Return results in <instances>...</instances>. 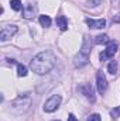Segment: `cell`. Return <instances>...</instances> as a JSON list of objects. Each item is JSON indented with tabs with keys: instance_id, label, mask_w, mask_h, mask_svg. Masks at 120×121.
<instances>
[{
	"instance_id": "1",
	"label": "cell",
	"mask_w": 120,
	"mask_h": 121,
	"mask_svg": "<svg viewBox=\"0 0 120 121\" xmlns=\"http://www.w3.org/2000/svg\"><path fill=\"white\" fill-rule=\"evenodd\" d=\"M57 63V58L51 51H44L35 55L30 62V69L37 75H45L54 69Z\"/></svg>"
},
{
	"instance_id": "2",
	"label": "cell",
	"mask_w": 120,
	"mask_h": 121,
	"mask_svg": "<svg viewBox=\"0 0 120 121\" xmlns=\"http://www.w3.org/2000/svg\"><path fill=\"white\" fill-rule=\"evenodd\" d=\"M31 94L30 93H24V94H20L18 97H16L11 104H10V111L14 113V114H23L26 113L31 106Z\"/></svg>"
},
{
	"instance_id": "3",
	"label": "cell",
	"mask_w": 120,
	"mask_h": 121,
	"mask_svg": "<svg viewBox=\"0 0 120 121\" xmlns=\"http://www.w3.org/2000/svg\"><path fill=\"white\" fill-rule=\"evenodd\" d=\"M61 96L60 94H54V96H51L47 101H45V104H44V111L45 113H54L55 110H58V107H60L61 104Z\"/></svg>"
},
{
	"instance_id": "4",
	"label": "cell",
	"mask_w": 120,
	"mask_h": 121,
	"mask_svg": "<svg viewBox=\"0 0 120 121\" xmlns=\"http://www.w3.org/2000/svg\"><path fill=\"white\" fill-rule=\"evenodd\" d=\"M117 48H119V42H117V41H109V44H107V47H106L105 52L99 55L100 60L103 62V60L107 59V58H113V56H115V54L117 52Z\"/></svg>"
},
{
	"instance_id": "5",
	"label": "cell",
	"mask_w": 120,
	"mask_h": 121,
	"mask_svg": "<svg viewBox=\"0 0 120 121\" xmlns=\"http://www.w3.org/2000/svg\"><path fill=\"white\" fill-rule=\"evenodd\" d=\"M88 62H89V52H86V51H79L76 55H75V58H74V66L75 68H82V66H85V65H88Z\"/></svg>"
},
{
	"instance_id": "6",
	"label": "cell",
	"mask_w": 120,
	"mask_h": 121,
	"mask_svg": "<svg viewBox=\"0 0 120 121\" xmlns=\"http://www.w3.org/2000/svg\"><path fill=\"white\" fill-rule=\"evenodd\" d=\"M38 13V6L37 3H27L24 7H23V17L27 18V20H31L34 18V16H37Z\"/></svg>"
},
{
	"instance_id": "7",
	"label": "cell",
	"mask_w": 120,
	"mask_h": 121,
	"mask_svg": "<svg viewBox=\"0 0 120 121\" xmlns=\"http://www.w3.org/2000/svg\"><path fill=\"white\" fill-rule=\"evenodd\" d=\"M16 32H17V26H4L0 31V41L4 42V41L10 39Z\"/></svg>"
},
{
	"instance_id": "8",
	"label": "cell",
	"mask_w": 120,
	"mask_h": 121,
	"mask_svg": "<svg viewBox=\"0 0 120 121\" xmlns=\"http://www.w3.org/2000/svg\"><path fill=\"white\" fill-rule=\"evenodd\" d=\"M96 86H97V91L100 94H103L107 90V80H106V76L102 70L97 72V75H96Z\"/></svg>"
},
{
	"instance_id": "9",
	"label": "cell",
	"mask_w": 120,
	"mask_h": 121,
	"mask_svg": "<svg viewBox=\"0 0 120 121\" xmlns=\"http://www.w3.org/2000/svg\"><path fill=\"white\" fill-rule=\"evenodd\" d=\"M79 91L88 99L90 100L92 103L96 100V97H95V93H93V89H92V86L90 85H82V86H79Z\"/></svg>"
},
{
	"instance_id": "10",
	"label": "cell",
	"mask_w": 120,
	"mask_h": 121,
	"mask_svg": "<svg viewBox=\"0 0 120 121\" xmlns=\"http://www.w3.org/2000/svg\"><path fill=\"white\" fill-rule=\"evenodd\" d=\"M86 24L89 26L90 28H95V30H100V28H105V27H106V20H103V18H100V20L86 18Z\"/></svg>"
},
{
	"instance_id": "11",
	"label": "cell",
	"mask_w": 120,
	"mask_h": 121,
	"mask_svg": "<svg viewBox=\"0 0 120 121\" xmlns=\"http://www.w3.org/2000/svg\"><path fill=\"white\" fill-rule=\"evenodd\" d=\"M55 21H57V26L60 27L61 31H66L68 30V20H66L64 16H58Z\"/></svg>"
},
{
	"instance_id": "12",
	"label": "cell",
	"mask_w": 120,
	"mask_h": 121,
	"mask_svg": "<svg viewBox=\"0 0 120 121\" xmlns=\"http://www.w3.org/2000/svg\"><path fill=\"white\" fill-rule=\"evenodd\" d=\"M38 21H40V24L42 26V27H50L51 26V18H50V16H40V18H38Z\"/></svg>"
},
{
	"instance_id": "13",
	"label": "cell",
	"mask_w": 120,
	"mask_h": 121,
	"mask_svg": "<svg viewBox=\"0 0 120 121\" xmlns=\"http://www.w3.org/2000/svg\"><path fill=\"white\" fill-rule=\"evenodd\" d=\"M109 37L106 34H100L97 37H95V44H109Z\"/></svg>"
},
{
	"instance_id": "14",
	"label": "cell",
	"mask_w": 120,
	"mask_h": 121,
	"mask_svg": "<svg viewBox=\"0 0 120 121\" xmlns=\"http://www.w3.org/2000/svg\"><path fill=\"white\" fill-rule=\"evenodd\" d=\"M107 72L110 75H116L117 73V62L116 60H110L107 65Z\"/></svg>"
},
{
	"instance_id": "15",
	"label": "cell",
	"mask_w": 120,
	"mask_h": 121,
	"mask_svg": "<svg viewBox=\"0 0 120 121\" xmlns=\"http://www.w3.org/2000/svg\"><path fill=\"white\" fill-rule=\"evenodd\" d=\"M10 7L14 11H20L23 9V3H21V0H10Z\"/></svg>"
},
{
	"instance_id": "16",
	"label": "cell",
	"mask_w": 120,
	"mask_h": 121,
	"mask_svg": "<svg viewBox=\"0 0 120 121\" xmlns=\"http://www.w3.org/2000/svg\"><path fill=\"white\" fill-rule=\"evenodd\" d=\"M17 75H18L20 78L27 76V68H26L24 65H21V63H17Z\"/></svg>"
},
{
	"instance_id": "17",
	"label": "cell",
	"mask_w": 120,
	"mask_h": 121,
	"mask_svg": "<svg viewBox=\"0 0 120 121\" xmlns=\"http://www.w3.org/2000/svg\"><path fill=\"white\" fill-rule=\"evenodd\" d=\"M103 0H86V6L88 7H97L99 4H102Z\"/></svg>"
},
{
	"instance_id": "18",
	"label": "cell",
	"mask_w": 120,
	"mask_h": 121,
	"mask_svg": "<svg viewBox=\"0 0 120 121\" xmlns=\"http://www.w3.org/2000/svg\"><path fill=\"white\" fill-rule=\"evenodd\" d=\"M110 116H112V118H119L120 117V107L112 108V110H110Z\"/></svg>"
},
{
	"instance_id": "19",
	"label": "cell",
	"mask_w": 120,
	"mask_h": 121,
	"mask_svg": "<svg viewBox=\"0 0 120 121\" xmlns=\"http://www.w3.org/2000/svg\"><path fill=\"white\" fill-rule=\"evenodd\" d=\"M86 121H102V117L99 114H90Z\"/></svg>"
},
{
	"instance_id": "20",
	"label": "cell",
	"mask_w": 120,
	"mask_h": 121,
	"mask_svg": "<svg viewBox=\"0 0 120 121\" xmlns=\"http://www.w3.org/2000/svg\"><path fill=\"white\" fill-rule=\"evenodd\" d=\"M68 121H78V120H76V117H75L74 114H69V116H68Z\"/></svg>"
},
{
	"instance_id": "21",
	"label": "cell",
	"mask_w": 120,
	"mask_h": 121,
	"mask_svg": "<svg viewBox=\"0 0 120 121\" xmlns=\"http://www.w3.org/2000/svg\"><path fill=\"white\" fill-rule=\"evenodd\" d=\"M112 1H116V0H112Z\"/></svg>"
},
{
	"instance_id": "22",
	"label": "cell",
	"mask_w": 120,
	"mask_h": 121,
	"mask_svg": "<svg viewBox=\"0 0 120 121\" xmlns=\"http://www.w3.org/2000/svg\"><path fill=\"white\" fill-rule=\"evenodd\" d=\"M55 121H60V120H55Z\"/></svg>"
}]
</instances>
